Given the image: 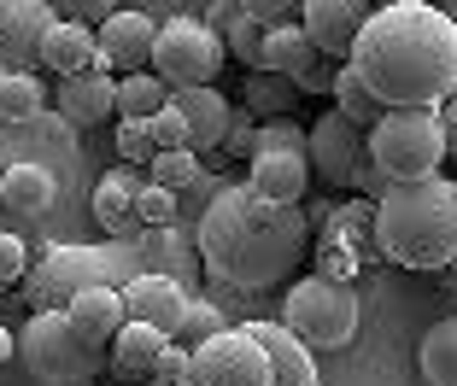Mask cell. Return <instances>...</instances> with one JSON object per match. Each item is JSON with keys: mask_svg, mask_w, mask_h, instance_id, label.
I'll return each mask as SVG.
<instances>
[{"mask_svg": "<svg viewBox=\"0 0 457 386\" xmlns=\"http://www.w3.org/2000/svg\"><path fill=\"white\" fill-rule=\"evenodd\" d=\"M200 234V258L217 281L241 287V293H264L282 275H294L305 264V252L317 246L305 205H276L264 193H253L246 182L217 187L212 205L194 223Z\"/></svg>", "mask_w": 457, "mask_h": 386, "instance_id": "6da1fadb", "label": "cell"}, {"mask_svg": "<svg viewBox=\"0 0 457 386\" xmlns=\"http://www.w3.org/2000/svg\"><path fill=\"white\" fill-rule=\"evenodd\" d=\"M352 70L387 106H440L457 94V24L445 6H376L352 47Z\"/></svg>", "mask_w": 457, "mask_h": 386, "instance_id": "7a4b0ae2", "label": "cell"}, {"mask_svg": "<svg viewBox=\"0 0 457 386\" xmlns=\"http://www.w3.org/2000/svg\"><path fill=\"white\" fill-rule=\"evenodd\" d=\"M376 252L399 269H452L457 258V182L417 176L376 200Z\"/></svg>", "mask_w": 457, "mask_h": 386, "instance_id": "3957f363", "label": "cell"}, {"mask_svg": "<svg viewBox=\"0 0 457 386\" xmlns=\"http://www.w3.org/2000/svg\"><path fill=\"white\" fill-rule=\"evenodd\" d=\"M18 357L41 386H88L106 369V346H88L65 310H29L18 333Z\"/></svg>", "mask_w": 457, "mask_h": 386, "instance_id": "277c9868", "label": "cell"}, {"mask_svg": "<svg viewBox=\"0 0 457 386\" xmlns=\"http://www.w3.org/2000/svg\"><path fill=\"white\" fill-rule=\"evenodd\" d=\"M282 322L305 340L311 351H340L358 340V322H363V305H358V287L352 281H335V275H299L282 299Z\"/></svg>", "mask_w": 457, "mask_h": 386, "instance_id": "5b68a950", "label": "cell"}, {"mask_svg": "<svg viewBox=\"0 0 457 386\" xmlns=\"http://www.w3.org/2000/svg\"><path fill=\"white\" fill-rule=\"evenodd\" d=\"M370 159L381 164L387 182L440 176V164H445L440 106H387V111H381V123L370 129Z\"/></svg>", "mask_w": 457, "mask_h": 386, "instance_id": "8992f818", "label": "cell"}, {"mask_svg": "<svg viewBox=\"0 0 457 386\" xmlns=\"http://www.w3.org/2000/svg\"><path fill=\"white\" fill-rule=\"evenodd\" d=\"M88 287H123L118 281V258L100 252V246H54V252L29 264L24 275V299L29 310H65L77 293Z\"/></svg>", "mask_w": 457, "mask_h": 386, "instance_id": "52a82bcc", "label": "cell"}, {"mask_svg": "<svg viewBox=\"0 0 457 386\" xmlns=\"http://www.w3.org/2000/svg\"><path fill=\"white\" fill-rule=\"evenodd\" d=\"M223 59H228V41L217 36L205 18H164V29H159V53H153V70H159L170 88L217 82Z\"/></svg>", "mask_w": 457, "mask_h": 386, "instance_id": "ba28073f", "label": "cell"}, {"mask_svg": "<svg viewBox=\"0 0 457 386\" xmlns=\"http://www.w3.org/2000/svg\"><path fill=\"white\" fill-rule=\"evenodd\" d=\"M194 386H270V351L253 328H217L212 340L194 346Z\"/></svg>", "mask_w": 457, "mask_h": 386, "instance_id": "9c48e42d", "label": "cell"}, {"mask_svg": "<svg viewBox=\"0 0 457 386\" xmlns=\"http://www.w3.org/2000/svg\"><path fill=\"white\" fill-rule=\"evenodd\" d=\"M363 159H370V129H358L340 106L311 123V170H317V182L352 187V176H358Z\"/></svg>", "mask_w": 457, "mask_h": 386, "instance_id": "30bf717a", "label": "cell"}, {"mask_svg": "<svg viewBox=\"0 0 457 386\" xmlns=\"http://www.w3.org/2000/svg\"><path fill=\"white\" fill-rule=\"evenodd\" d=\"M59 12L47 0H0V70H36Z\"/></svg>", "mask_w": 457, "mask_h": 386, "instance_id": "8fae6325", "label": "cell"}, {"mask_svg": "<svg viewBox=\"0 0 457 386\" xmlns=\"http://www.w3.org/2000/svg\"><path fill=\"white\" fill-rule=\"evenodd\" d=\"M200 264H205V258H200V234H194V223H182V217H170V223H147L141 234H135V269H147V275L188 281Z\"/></svg>", "mask_w": 457, "mask_h": 386, "instance_id": "7c38bea8", "label": "cell"}, {"mask_svg": "<svg viewBox=\"0 0 457 386\" xmlns=\"http://www.w3.org/2000/svg\"><path fill=\"white\" fill-rule=\"evenodd\" d=\"M370 12H376V0H305V18H299V24L317 41V53L346 65L358 36H363V24H370Z\"/></svg>", "mask_w": 457, "mask_h": 386, "instance_id": "4fadbf2b", "label": "cell"}, {"mask_svg": "<svg viewBox=\"0 0 457 386\" xmlns=\"http://www.w3.org/2000/svg\"><path fill=\"white\" fill-rule=\"evenodd\" d=\"M153 53H159V24L147 12H112L100 24V65L129 77V70H153Z\"/></svg>", "mask_w": 457, "mask_h": 386, "instance_id": "5bb4252c", "label": "cell"}, {"mask_svg": "<svg viewBox=\"0 0 457 386\" xmlns=\"http://www.w3.org/2000/svg\"><path fill=\"white\" fill-rule=\"evenodd\" d=\"M123 310H129V322H159V328L176 340V328H182V316H188V293H182L176 275H147V269H135V275L123 281Z\"/></svg>", "mask_w": 457, "mask_h": 386, "instance_id": "9a60e30c", "label": "cell"}, {"mask_svg": "<svg viewBox=\"0 0 457 386\" xmlns=\"http://www.w3.org/2000/svg\"><path fill=\"white\" fill-rule=\"evenodd\" d=\"M118 111V70L95 65L77 70V77H59V118L77 123V129H95Z\"/></svg>", "mask_w": 457, "mask_h": 386, "instance_id": "2e32d148", "label": "cell"}, {"mask_svg": "<svg viewBox=\"0 0 457 386\" xmlns=\"http://www.w3.org/2000/svg\"><path fill=\"white\" fill-rule=\"evenodd\" d=\"M246 164H253L246 187L264 193V200H276V205H305V187L317 182L311 152H253Z\"/></svg>", "mask_w": 457, "mask_h": 386, "instance_id": "e0dca14e", "label": "cell"}, {"mask_svg": "<svg viewBox=\"0 0 457 386\" xmlns=\"http://www.w3.org/2000/svg\"><path fill=\"white\" fill-rule=\"evenodd\" d=\"M141 182H147V170H141V164H118V170H106V176L95 182V223L106 228V234L147 228V223H141V211H135V200H141Z\"/></svg>", "mask_w": 457, "mask_h": 386, "instance_id": "ac0fdd59", "label": "cell"}, {"mask_svg": "<svg viewBox=\"0 0 457 386\" xmlns=\"http://www.w3.org/2000/svg\"><path fill=\"white\" fill-rule=\"evenodd\" d=\"M170 100L182 106V118H188V135H194V152H223L228 141V118H235V106H228L223 94H217V82H194V88H170Z\"/></svg>", "mask_w": 457, "mask_h": 386, "instance_id": "d6986e66", "label": "cell"}, {"mask_svg": "<svg viewBox=\"0 0 457 386\" xmlns=\"http://www.w3.org/2000/svg\"><path fill=\"white\" fill-rule=\"evenodd\" d=\"M270 351V386H317V357L287 322H246Z\"/></svg>", "mask_w": 457, "mask_h": 386, "instance_id": "ffe728a7", "label": "cell"}, {"mask_svg": "<svg viewBox=\"0 0 457 386\" xmlns=\"http://www.w3.org/2000/svg\"><path fill=\"white\" fill-rule=\"evenodd\" d=\"M65 316L77 322V333L88 340V346H106L118 340V328L129 322V310H123V287H88V293H77L65 305Z\"/></svg>", "mask_w": 457, "mask_h": 386, "instance_id": "44dd1931", "label": "cell"}, {"mask_svg": "<svg viewBox=\"0 0 457 386\" xmlns=\"http://www.w3.org/2000/svg\"><path fill=\"white\" fill-rule=\"evenodd\" d=\"M41 65L54 70V77H77V70H95V65H100V29H95V24H77V18H59V24L47 29Z\"/></svg>", "mask_w": 457, "mask_h": 386, "instance_id": "7402d4cb", "label": "cell"}, {"mask_svg": "<svg viewBox=\"0 0 457 386\" xmlns=\"http://www.w3.org/2000/svg\"><path fill=\"white\" fill-rule=\"evenodd\" d=\"M164 346H170V333H164L159 322H123L118 340H112V369H118L123 381H141V374L159 369Z\"/></svg>", "mask_w": 457, "mask_h": 386, "instance_id": "603a6c76", "label": "cell"}, {"mask_svg": "<svg viewBox=\"0 0 457 386\" xmlns=\"http://www.w3.org/2000/svg\"><path fill=\"white\" fill-rule=\"evenodd\" d=\"M0 205H6V217H41L54 205V170L47 164H6L0 170Z\"/></svg>", "mask_w": 457, "mask_h": 386, "instance_id": "cb8c5ba5", "label": "cell"}, {"mask_svg": "<svg viewBox=\"0 0 457 386\" xmlns=\"http://www.w3.org/2000/svg\"><path fill=\"white\" fill-rule=\"evenodd\" d=\"M317 41L305 36V24H294V18H282V24H270L264 36V65L258 70H282V77H305L311 65H317Z\"/></svg>", "mask_w": 457, "mask_h": 386, "instance_id": "d4e9b609", "label": "cell"}, {"mask_svg": "<svg viewBox=\"0 0 457 386\" xmlns=\"http://www.w3.org/2000/svg\"><path fill=\"white\" fill-rule=\"evenodd\" d=\"M417 369L428 386H457V316L434 322L417 346Z\"/></svg>", "mask_w": 457, "mask_h": 386, "instance_id": "484cf974", "label": "cell"}, {"mask_svg": "<svg viewBox=\"0 0 457 386\" xmlns=\"http://www.w3.org/2000/svg\"><path fill=\"white\" fill-rule=\"evenodd\" d=\"M299 77H282V70H253L246 77V106L258 111V118H294L299 106Z\"/></svg>", "mask_w": 457, "mask_h": 386, "instance_id": "4316f807", "label": "cell"}, {"mask_svg": "<svg viewBox=\"0 0 457 386\" xmlns=\"http://www.w3.org/2000/svg\"><path fill=\"white\" fill-rule=\"evenodd\" d=\"M170 106V82L159 70H129L118 77V118H153Z\"/></svg>", "mask_w": 457, "mask_h": 386, "instance_id": "83f0119b", "label": "cell"}, {"mask_svg": "<svg viewBox=\"0 0 457 386\" xmlns=\"http://www.w3.org/2000/svg\"><path fill=\"white\" fill-rule=\"evenodd\" d=\"M335 106L346 111V118L358 123V129H376L381 111H387V100H381V94L370 88V82H363L358 70H352V59H346V65H340V77H335Z\"/></svg>", "mask_w": 457, "mask_h": 386, "instance_id": "f1b7e54d", "label": "cell"}, {"mask_svg": "<svg viewBox=\"0 0 457 386\" xmlns=\"http://www.w3.org/2000/svg\"><path fill=\"white\" fill-rule=\"evenodd\" d=\"M41 106H47V88H41L36 70H0V118L29 123Z\"/></svg>", "mask_w": 457, "mask_h": 386, "instance_id": "f546056e", "label": "cell"}, {"mask_svg": "<svg viewBox=\"0 0 457 386\" xmlns=\"http://www.w3.org/2000/svg\"><path fill=\"white\" fill-rule=\"evenodd\" d=\"M264 36H270V24H264V18H253V12H241V6H235V18L223 24L228 59H241L246 70H258V65H264Z\"/></svg>", "mask_w": 457, "mask_h": 386, "instance_id": "4dcf8cb0", "label": "cell"}, {"mask_svg": "<svg viewBox=\"0 0 457 386\" xmlns=\"http://www.w3.org/2000/svg\"><path fill=\"white\" fill-rule=\"evenodd\" d=\"M200 159H205V152H194V147H170V152H159L147 170H153V182H164L170 193H188V187L205 176V170H200Z\"/></svg>", "mask_w": 457, "mask_h": 386, "instance_id": "1f68e13d", "label": "cell"}, {"mask_svg": "<svg viewBox=\"0 0 457 386\" xmlns=\"http://www.w3.org/2000/svg\"><path fill=\"white\" fill-rule=\"evenodd\" d=\"M323 234H340V240H352V246H376V200H352V205H335V217H328V228Z\"/></svg>", "mask_w": 457, "mask_h": 386, "instance_id": "d6a6232c", "label": "cell"}, {"mask_svg": "<svg viewBox=\"0 0 457 386\" xmlns=\"http://www.w3.org/2000/svg\"><path fill=\"white\" fill-rule=\"evenodd\" d=\"M118 164H153L159 159V141H153V123L147 118H118Z\"/></svg>", "mask_w": 457, "mask_h": 386, "instance_id": "836d02e7", "label": "cell"}, {"mask_svg": "<svg viewBox=\"0 0 457 386\" xmlns=\"http://www.w3.org/2000/svg\"><path fill=\"white\" fill-rule=\"evenodd\" d=\"M258 152H311V129L294 118H264L258 123Z\"/></svg>", "mask_w": 457, "mask_h": 386, "instance_id": "e575fe53", "label": "cell"}, {"mask_svg": "<svg viewBox=\"0 0 457 386\" xmlns=\"http://www.w3.org/2000/svg\"><path fill=\"white\" fill-rule=\"evenodd\" d=\"M135 211H141V223H170V217H182V193H170L164 182H153V170H147V182H141V200H135Z\"/></svg>", "mask_w": 457, "mask_h": 386, "instance_id": "d590c367", "label": "cell"}, {"mask_svg": "<svg viewBox=\"0 0 457 386\" xmlns=\"http://www.w3.org/2000/svg\"><path fill=\"white\" fill-rule=\"evenodd\" d=\"M317 269H323V275H335V281L358 275V246H352V240H340V234H323V240H317Z\"/></svg>", "mask_w": 457, "mask_h": 386, "instance_id": "8d00e7d4", "label": "cell"}, {"mask_svg": "<svg viewBox=\"0 0 457 386\" xmlns=\"http://www.w3.org/2000/svg\"><path fill=\"white\" fill-rule=\"evenodd\" d=\"M258 123H264V118H258L253 106H235V118H228V141H223L228 159H253V152H258Z\"/></svg>", "mask_w": 457, "mask_h": 386, "instance_id": "74e56055", "label": "cell"}, {"mask_svg": "<svg viewBox=\"0 0 457 386\" xmlns=\"http://www.w3.org/2000/svg\"><path fill=\"white\" fill-rule=\"evenodd\" d=\"M24 275H29L24 234H6V228H0V293H12V287H24Z\"/></svg>", "mask_w": 457, "mask_h": 386, "instance_id": "f35d334b", "label": "cell"}, {"mask_svg": "<svg viewBox=\"0 0 457 386\" xmlns=\"http://www.w3.org/2000/svg\"><path fill=\"white\" fill-rule=\"evenodd\" d=\"M217 328H223V316H217V305H194V299H188V316H182V328H176V340H182V346H200V340H212Z\"/></svg>", "mask_w": 457, "mask_h": 386, "instance_id": "ab89813d", "label": "cell"}, {"mask_svg": "<svg viewBox=\"0 0 457 386\" xmlns=\"http://www.w3.org/2000/svg\"><path fill=\"white\" fill-rule=\"evenodd\" d=\"M118 12V0H59V18H77V24H106Z\"/></svg>", "mask_w": 457, "mask_h": 386, "instance_id": "60d3db41", "label": "cell"}, {"mask_svg": "<svg viewBox=\"0 0 457 386\" xmlns=\"http://www.w3.org/2000/svg\"><path fill=\"white\" fill-rule=\"evenodd\" d=\"M188 369H194V346H182V340H170L164 346V357H159V381H188Z\"/></svg>", "mask_w": 457, "mask_h": 386, "instance_id": "b9f144b4", "label": "cell"}, {"mask_svg": "<svg viewBox=\"0 0 457 386\" xmlns=\"http://www.w3.org/2000/svg\"><path fill=\"white\" fill-rule=\"evenodd\" d=\"M335 77H340V59H317V65H311L305 70V77H299V88H305V94H335Z\"/></svg>", "mask_w": 457, "mask_h": 386, "instance_id": "7bdbcfd3", "label": "cell"}, {"mask_svg": "<svg viewBox=\"0 0 457 386\" xmlns=\"http://www.w3.org/2000/svg\"><path fill=\"white\" fill-rule=\"evenodd\" d=\"M294 6H305V0H241V12L264 18V24H282V18H294Z\"/></svg>", "mask_w": 457, "mask_h": 386, "instance_id": "ee69618b", "label": "cell"}, {"mask_svg": "<svg viewBox=\"0 0 457 386\" xmlns=\"http://www.w3.org/2000/svg\"><path fill=\"white\" fill-rule=\"evenodd\" d=\"M440 129H445V159L457 164V94L440 100Z\"/></svg>", "mask_w": 457, "mask_h": 386, "instance_id": "f6af8a7d", "label": "cell"}, {"mask_svg": "<svg viewBox=\"0 0 457 386\" xmlns=\"http://www.w3.org/2000/svg\"><path fill=\"white\" fill-rule=\"evenodd\" d=\"M12 351H18V340H12V333H6V322H0V363L12 357Z\"/></svg>", "mask_w": 457, "mask_h": 386, "instance_id": "bcb514c9", "label": "cell"}, {"mask_svg": "<svg viewBox=\"0 0 457 386\" xmlns=\"http://www.w3.org/2000/svg\"><path fill=\"white\" fill-rule=\"evenodd\" d=\"M440 6H445V18H452V24H457V0H440Z\"/></svg>", "mask_w": 457, "mask_h": 386, "instance_id": "7dc6e473", "label": "cell"}, {"mask_svg": "<svg viewBox=\"0 0 457 386\" xmlns=\"http://www.w3.org/2000/svg\"><path fill=\"white\" fill-rule=\"evenodd\" d=\"M445 281H452V293H457V258H452V269H445Z\"/></svg>", "mask_w": 457, "mask_h": 386, "instance_id": "c3c4849f", "label": "cell"}, {"mask_svg": "<svg viewBox=\"0 0 457 386\" xmlns=\"http://www.w3.org/2000/svg\"><path fill=\"white\" fill-rule=\"evenodd\" d=\"M376 6H417V0H376Z\"/></svg>", "mask_w": 457, "mask_h": 386, "instance_id": "681fc988", "label": "cell"}, {"mask_svg": "<svg viewBox=\"0 0 457 386\" xmlns=\"http://www.w3.org/2000/svg\"><path fill=\"white\" fill-rule=\"evenodd\" d=\"M159 386H194V381H159Z\"/></svg>", "mask_w": 457, "mask_h": 386, "instance_id": "f907efd6", "label": "cell"}, {"mask_svg": "<svg viewBox=\"0 0 457 386\" xmlns=\"http://www.w3.org/2000/svg\"><path fill=\"white\" fill-rule=\"evenodd\" d=\"M0 217H6V205H0Z\"/></svg>", "mask_w": 457, "mask_h": 386, "instance_id": "816d5d0a", "label": "cell"}]
</instances>
